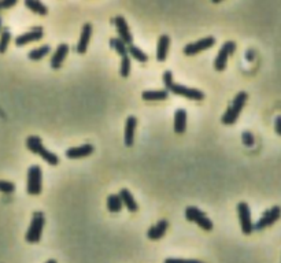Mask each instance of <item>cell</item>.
<instances>
[{"label": "cell", "mask_w": 281, "mask_h": 263, "mask_svg": "<svg viewBox=\"0 0 281 263\" xmlns=\"http://www.w3.org/2000/svg\"><path fill=\"white\" fill-rule=\"evenodd\" d=\"M114 25L117 28L118 32V39L122 40L126 46H132L133 44V35L130 33L129 29V25L126 22V19L122 15H117L114 18Z\"/></svg>", "instance_id": "8fae6325"}, {"label": "cell", "mask_w": 281, "mask_h": 263, "mask_svg": "<svg viewBox=\"0 0 281 263\" xmlns=\"http://www.w3.org/2000/svg\"><path fill=\"white\" fill-rule=\"evenodd\" d=\"M122 200L119 198V195H110L107 198V209L110 212H119L122 210Z\"/></svg>", "instance_id": "603a6c76"}, {"label": "cell", "mask_w": 281, "mask_h": 263, "mask_svg": "<svg viewBox=\"0 0 281 263\" xmlns=\"http://www.w3.org/2000/svg\"><path fill=\"white\" fill-rule=\"evenodd\" d=\"M128 55H130L132 58H135L136 60H139L141 63H144L148 60V55H147L143 50H140L139 47H136V46H128Z\"/></svg>", "instance_id": "cb8c5ba5"}, {"label": "cell", "mask_w": 281, "mask_h": 263, "mask_svg": "<svg viewBox=\"0 0 281 263\" xmlns=\"http://www.w3.org/2000/svg\"><path fill=\"white\" fill-rule=\"evenodd\" d=\"M0 29H1V18H0Z\"/></svg>", "instance_id": "e575fe53"}, {"label": "cell", "mask_w": 281, "mask_h": 263, "mask_svg": "<svg viewBox=\"0 0 281 263\" xmlns=\"http://www.w3.org/2000/svg\"><path fill=\"white\" fill-rule=\"evenodd\" d=\"M17 4V0H4V1H0V8H8Z\"/></svg>", "instance_id": "1f68e13d"}, {"label": "cell", "mask_w": 281, "mask_h": 263, "mask_svg": "<svg viewBox=\"0 0 281 263\" xmlns=\"http://www.w3.org/2000/svg\"><path fill=\"white\" fill-rule=\"evenodd\" d=\"M185 218H187L189 222L196 223L198 226L206 230V232H210L213 230V222L211 219H209V216L206 215L203 211H200L198 207H187L185 209Z\"/></svg>", "instance_id": "8992f818"}, {"label": "cell", "mask_w": 281, "mask_h": 263, "mask_svg": "<svg viewBox=\"0 0 281 263\" xmlns=\"http://www.w3.org/2000/svg\"><path fill=\"white\" fill-rule=\"evenodd\" d=\"M162 78H164L165 87L168 88L171 94L178 95V96H184V98L191 100H198V102L205 99V94H203L202 91H199V89L185 87V85H181V84L174 82V80H173V73L170 70L165 71Z\"/></svg>", "instance_id": "6da1fadb"}, {"label": "cell", "mask_w": 281, "mask_h": 263, "mask_svg": "<svg viewBox=\"0 0 281 263\" xmlns=\"http://www.w3.org/2000/svg\"><path fill=\"white\" fill-rule=\"evenodd\" d=\"M241 140L244 143V146L246 147H252L254 146V136L250 133V132H243V135H241Z\"/></svg>", "instance_id": "4dcf8cb0"}, {"label": "cell", "mask_w": 281, "mask_h": 263, "mask_svg": "<svg viewBox=\"0 0 281 263\" xmlns=\"http://www.w3.org/2000/svg\"><path fill=\"white\" fill-rule=\"evenodd\" d=\"M91 36H92V25L84 24L82 25L81 35H80V40L77 44L76 51L78 53H85L88 50L89 41H91Z\"/></svg>", "instance_id": "4fadbf2b"}, {"label": "cell", "mask_w": 281, "mask_h": 263, "mask_svg": "<svg viewBox=\"0 0 281 263\" xmlns=\"http://www.w3.org/2000/svg\"><path fill=\"white\" fill-rule=\"evenodd\" d=\"M46 263H56V261H54V259H50V261H47Z\"/></svg>", "instance_id": "836d02e7"}, {"label": "cell", "mask_w": 281, "mask_h": 263, "mask_svg": "<svg viewBox=\"0 0 281 263\" xmlns=\"http://www.w3.org/2000/svg\"><path fill=\"white\" fill-rule=\"evenodd\" d=\"M165 263H203L196 259H181V258H168L165 259Z\"/></svg>", "instance_id": "f546056e"}, {"label": "cell", "mask_w": 281, "mask_h": 263, "mask_svg": "<svg viewBox=\"0 0 281 263\" xmlns=\"http://www.w3.org/2000/svg\"><path fill=\"white\" fill-rule=\"evenodd\" d=\"M247 99H248L247 92H239V94L234 96L233 103L229 105L228 110L225 111V114H224L223 118H221L224 125H233V123L237 121V118L240 115L243 107H244V105L247 103Z\"/></svg>", "instance_id": "3957f363"}, {"label": "cell", "mask_w": 281, "mask_h": 263, "mask_svg": "<svg viewBox=\"0 0 281 263\" xmlns=\"http://www.w3.org/2000/svg\"><path fill=\"white\" fill-rule=\"evenodd\" d=\"M136 126H137V119L133 115H129L126 118V122H125V132H123V136H125V146L126 147H132L133 143H135V130Z\"/></svg>", "instance_id": "9a60e30c"}, {"label": "cell", "mask_w": 281, "mask_h": 263, "mask_svg": "<svg viewBox=\"0 0 281 263\" xmlns=\"http://www.w3.org/2000/svg\"><path fill=\"white\" fill-rule=\"evenodd\" d=\"M110 46H112V50H114L118 55H121V56L128 55V46H126L122 40H119L118 37H112V40H110Z\"/></svg>", "instance_id": "484cf974"}, {"label": "cell", "mask_w": 281, "mask_h": 263, "mask_svg": "<svg viewBox=\"0 0 281 263\" xmlns=\"http://www.w3.org/2000/svg\"><path fill=\"white\" fill-rule=\"evenodd\" d=\"M130 67H132V63H130V56L129 55H125L121 59V76L122 77H129L130 74Z\"/></svg>", "instance_id": "83f0119b"}, {"label": "cell", "mask_w": 281, "mask_h": 263, "mask_svg": "<svg viewBox=\"0 0 281 263\" xmlns=\"http://www.w3.org/2000/svg\"><path fill=\"white\" fill-rule=\"evenodd\" d=\"M43 36H44L43 28L41 26H36L33 29H30L29 32H25L21 36H18L17 39H15V46L17 47H24V46L29 44L32 41H37L43 39Z\"/></svg>", "instance_id": "7c38bea8"}, {"label": "cell", "mask_w": 281, "mask_h": 263, "mask_svg": "<svg viewBox=\"0 0 281 263\" xmlns=\"http://www.w3.org/2000/svg\"><path fill=\"white\" fill-rule=\"evenodd\" d=\"M95 148L91 144H82L78 147H71L66 151V157L69 159H81L85 157H89L91 154H94Z\"/></svg>", "instance_id": "5bb4252c"}, {"label": "cell", "mask_w": 281, "mask_h": 263, "mask_svg": "<svg viewBox=\"0 0 281 263\" xmlns=\"http://www.w3.org/2000/svg\"><path fill=\"white\" fill-rule=\"evenodd\" d=\"M118 195H119V198L122 200V205L128 209V211H130V212H136V211L139 210V206H137L135 198H133V195H132V192H130L129 189L123 188V189L119 191Z\"/></svg>", "instance_id": "d6986e66"}, {"label": "cell", "mask_w": 281, "mask_h": 263, "mask_svg": "<svg viewBox=\"0 0 281 263\" xmlns=\"http://www.w3.org/2000/svg\"><path fill=\"white\" fill-rule=\"evenodd\" d=\"M236 50V44L234 41H225L223 44L221 50L218 51L217 58L214 60V69L217 71H224L228 63V58L234 53Z\"/></svg>", "instance_id": "52a82bcc"}, {"label": "cell", "mask_w": 281, "mask_h": 263, "mask_svg": "<svg viewBox=\"0 0 281 263\" xmlns=\"http://www.w3.org/2000/svg\"><path fill=\"white\" fill-rule=\"evenodd\" d=\"M26 147H28L29 151H32L33 154H36V155H39V157H41L48 164L56 166V164L59 163L58 157H56L54 152L48 151L47 148L44 147V144H43V141H41L39 136H29V137L26 139Z\"/></svg>", "instance_id": "7a4b0ae2"}, {"label": "cell", "mask_w": 281, "mask_h": 263, "mask_svg": "<svg viewBox=\"0 0 281 263\" xmlns=\"http://www.w3.org/2000/svg\"><path fill=\"white\" fill-rule=\"evenodd\" d=\"M51 51V48L50 46H41V47L36 48V50H32L29 53H28V58L30 60H40L43 59L46 55H48Z\"/></svg>", "instance_id": "d4e9b609"}, {"label": "cell", "mask_w": 281, "mask_h": 263, "mask_svg": "<svg viewBox=\"0 0 281 263\" xmlns=\"http://www.w3.org/2000/svg\"><path fill=\"white\" fill-rule=\"evenodd\" d=\"M25 6L28 7L30 11L39 14V15H47L48 14L47 6L43 4L39 0H25Z\"/></svg>", "instance_id": "7402d4cb"}, {"label": "cell", "mask_w": 281, "mask_h": 263, "mask_svg": "<svg viewBox=\"0 0 281 263\" xmlns=\"http://www.w3.org/2000/svg\"><path fill=\"white\" fill-rule=\"evenodd\" d=\"M67 53H69V46L66 43L59 44L56 50L54 51L53 56H51V67L53 69H59L62 66V63H63L66 56H67Z\"/></svg>", "instance_id": "2e32d148"}, {"label": "cell", "mask_w": 281, "mask_h": 263, "mask_svg": "<svg viewBox=\"0 0 281 263\" xmlns=\"http://www.w3.org/2000/svg\"><path fill=\"white\" fill-rule=\"evenodd\" d=\"M168 91L166 89H162V91H144L141 94V98L147 102H161V100H166L168 99Z\"/></svg>", "instance_id": "44dd1931"}, {"label": "cell", "mask_w": 281, "mask_h": 263, "mask_svg": "<svg viewBox=\"0 0 281 263\" xmlns=\"http://www.w3.org/2000/svg\"><path fill=\"white\" fill-rule=\"evenodd\" d=\"M216 44V39L214 37H205V39H200V40L195 41V43H191L184 47V53L188 55V56H192V55H196V53H202V51H206L209 50L213 46Z\"/></svg>", "instance_id": "30bf717a"}, {"label": "cell", "mask_w": 281, "mask_h": 263, "mask_svg": "<svg viewBox=\"0 0 281 263\" xmlns=\"http://www.w3.org/2000/svg\"><path fill=\"white\" fill-rule=\"evenodd\" d=\"M237 214H239V219H240V226L243 233L251 234L254 230V225L251 221V211L246 202H240L237 205Z\"/></svg>", "instance_id": "9c48e42d"}, {"label": "cell", "mask_w": 281, "mask_h": 263, "mask_svg": "<svg viewBox=\"0 0 281 263\" xmlns=\"http://www.w3.org/2000/svg\"><path fill=\"white\" fill-rule=\"evenodd\" d=\"M43 189V171L40 166L33 164L28 170V184H26V191L29 195L37 196L40 195Z\"/></svg>", "instance_id": "5b68a950"}, {"label": "cell", "mask_w": 281, "mask_h": 263, "mask_svg": "<svg viewBox=\"0 0 281 263\" xmlns=\"http://www.w3.org/2000/svg\"><path fill=\"white\" fill-rule=\"evenodd\" d=\"M281 216V209L279 206H275L272 207L270 210H268L266 212H264V215L261 216L258 219V222L254 225V229L255 230H262V229L268 228V226H272L273 223H276Z\"/></svg>", "instance_id": "ba28073f"}, {"label": "cell", "mask_w": 281, "mask_h": 263, "mask_svg": "<svg viewBox=\"0 0 281 263\" xmlns=\"http://www.w3.org/2000/svg\"><path fill=\"white\" fill-rule=\"evenodd\" d=\"M187 130V111L184 108H178L174 114V132L181 135Z\"/></svg>", "instance_id": "ffe728a7"}, {"label": "cell", "mask_w": 281, "mask_h": 263, "mask_svg": "<svg viewBox=\"0 0 281 263\" xmlns=\"http://www.w3.org/2000/svg\"><path fill=\"white\" fill-rule=\"evenodd\" d=\"M14 191H15V184H14V182L0 180V192L12 193Z\"/></svg>", "instance_id": "f1b7e54d"}, {"label": "cell", "mask_w": 281, "mask_h": 263, "mask_svg": "<svg viewBox=\"0 0 281 263\" xmlns=\"http://www.w3.org/2000/svg\"><path fill=\"white\" fill-rule=\"evenodd\" d=\"M170 48V37L168 35L159 36L158 44H157V59L159 62H165L168 58V53Z\"/></svg>", "instance_id": "ac0fdd59"}, {"label": "cell", "mask_w": 281, "mask_h": 263, "mask_svg": "<svg viewBox=\"0 0 281 263\" xmlns=\"http://www.w3.org/2000/svg\"><path fill=\"white\" fill-rule=\"evenodd\" d=\"M275 129H276V132H277V135L281 136V115H279V117L276 118Z\"/></svg>", "instance_id": "d6a6232c"}, {"label": "cell", "mask_w": 281, "mask_h": 263, "mask_svg": "<svg viewBox=\"0 0 281 263\" xmlns=\"http://www.w3.org/2000/svg\"><path fill=\"white\" fill-rule=\"evenodd\" d=\"M169 228V222L166 219H159L157 225H154L148 229L147 232V237L151 240H159L166 234V230Z\"/></svg>", "instance_id": "e0dca14e"}, {"label": "cell", "mask_w": 281, "mask_h": 263, "mask_svg": "<svg viewBox=\"0 0 281 263\" xmlns=\"http://www.w3.org/2000/svg\"><path fill=\"white\" fill-rule=\"evenodd\" d=\"M44 223H46V216L41 211H36L32 218V222L29 225V229L26 232L25 239L30 244H35L39 243L41 239V233H43V228H44Z\"/></svg>", "instance_id": "277c9868"}, {"label": "cell", "mask_w": 281, "mask_h": 263, "mask_svg": "<svg viewBox=\"0 0 281 263\" xmlns=\"http://www.w3.org/2000/svg\"><path fill=\"white\" fill-rule=\"evenodd\" d=\"M10 40H11V33L8 28H4L0 33V53H4L8 48V44H10Z\"/></svg>", "instance_id": "4316f807"}]
</instances>
